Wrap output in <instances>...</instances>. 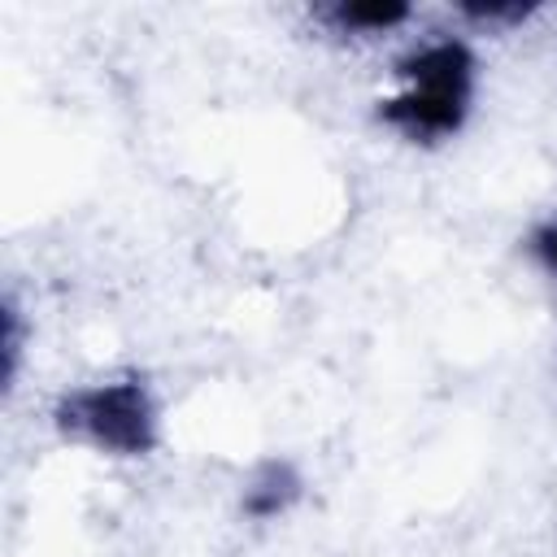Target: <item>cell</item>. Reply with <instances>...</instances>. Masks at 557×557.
Segmentation results:
<instances>
[{"label":"cell","instance_id":"cell-1","mask_svg":"<svg viewBox=\"0 0 557 557\" xmlns=\"http://www.w3.org/2000/svg\"><path fill=\"white\" fill-rule=\"evenodd\" d=\"M400 91L379 100V122L409 144L457 135L474 100V52L461 39H431L396 61Z\"/></svg>","mask_w":557,"mask_h":557},{"label":"cell","instance_id":"cell-7","mask_svg":"<svg viewBox=\"0 0 557 557\" xmlns=\"http://www.w3.org/2000/svg\"><path fill=\"white\" fill-rule=\"evenodd\" d=\"M527 248H531V257H535L548 274H557V218L544 222V226H535L531 239H527Z\"/></svg>","mask_w":557,"mask_h":557},{"label":"cell","instance_id":"cell-5","mask_svg":"<svg viewBox=\"0 0 557 557\" xmlns=\"http://www.w3.org/2000/svg\"><path fill=\"white\" fill-rule=\"evenodd\" d=\"M461 9V17H470V22H479V26H509V22H527L535 9L531 4H518V0H492V4H483V0H466V4H457Z\"/></svg>","mask_w":557,"mask_h":557},{"label":"cell","instance_id":"cell-4","mask_svg":"<svg viewBox=\"0 0 557 557\" xmlns=\"http://www.w3.org/2000/svg\"><path fill=\"white\" fill-rule=\"evenodd\" d=\"M296 496H300V474L287 466V461H265L252 479H248V487H244V513L248 518H257V522H265V518H278V513H287L292 505H296Z\"/></svg>","mask_w":557,"mask_h":557},{"label":"cell","instance_id":"cell-3","mask_svg":"<svg viewBox=\"0 0 557 557\" xmlns=\"http://www.w3.org/2000/svg\"><path fill=\"white\" fill-rule=\"evenodd\" d=\"M318 17L339 35H383V30L405 26L413 17V9L400 0H335V4L318 9Z\"/></svg>","mask_w":557,"mask_h":557},{"label":"cell","instance_id":"cell-2","mask_svg":"<svg viewBox=\"0 0 557 557\" xmlns=\"http://www.w3.org/2000/svg\"><path fill=\"white\" fill-rule=\"evenodd\" d=\"M57 431L113 457H144L157 448V405L144 379H109L74 387L52 409Z\"/></svg>","mask_w":557,"mask_h":557},{"label":"cell","instance_id":"cell-6","mask_svg":"<svg viewBox=\"0 0 557 557\" xmlns=\"http://www.w3.org/2000/svg\"><path fill=\"white\" fill-rule=\"evenodd\" d=\"M22 357V313L13 300H4V383H13Z\"/></svg>","mask_w":557,"mask_h":557}]
</instances>
